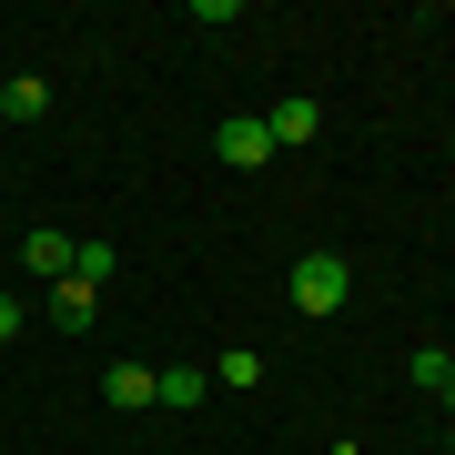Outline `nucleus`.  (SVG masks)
<instances>
[{
  "instance_id": "nucleus-1",
  "label": "nucleus",
  "mask_w": 455,
  "mask_h": 455,
  "mask_svg": "<svg viewBox=\"0 0 455 455\" xmlns=\"http://www.w3.org/2000/svg\"><path fill=\"white\" fill-rule=\"evenodd\" d=\"M344 293H355V274H344L334 253H304V263H293V314L324 324V314H344Z\"/></svg>"
},
{
  "instance_id": "nucleus-2",
  "label": "nucleus",
  "mask_w": 455,
  "mask_h": 455,
  "mask_svg": "<svg viewBox=\"0 0 455 455\" xmlns=\"http://www.w3.org/2000/svg\"><path fill=\"white\" fill-rule=\"evenodd\" d=\"M212 152H223L233 172H263V163H274V132H263V112H233L223 132H212Z\"/></svg>"
},
{
  "instance_id": "nucleus-3",
  "label": "nucleus",
  "mask_w": 455,
  "mask_h": 455,
  "mask_svg": "<svg viewBox=\"0 0 455 455\" xmlns=\"http://www.w3.org/2000/svg\"><path fill=\"white\" fill-rule=\"evenodd\" d=\"M263 132H274V152H304L314 132H324V112H314V101L293 92V101H274V112H263Z\"/></svg>"
},
{
  "instance_id": "nucleus-4",
  "label": "nucleus",
  "mask_w": 455,
  "mask_h": 455,
  "mask_svg": "<svg viewBox=\"0 0 455 455\" xmlns=\"http://www.w3.org/2000/svg\"><path fill=\"white\" fill-rule=\"evenodd\" d=\"M92 314H101V293L71 274V283H51V324H71V334H92Z\"/></svg>"
},
{
  "instance_id": "nucleus-5",
  "label": "nucleus",
  "mask_w": 455,
  "mask_h": 455,
  "mask_svg": "<svg viewBox=\"0 0 455 455\" xmlns=\"http://www.w3.org/2000/svg\"><path fill=\"white\" fill-rule=\"evenodd\" d=\"M101 405L142 415V405H152V364H112V374H101Z\"/></svg>"
},
{
  "instance_id": "nucleus-6",
  "label": "nucleus",
  "mask_w": 455,
  "mask_h": 455,
  "mask_svg": "<svg viewBox=\"0 0 455 455\" xmlns=\"http://www.w3.org/2000/svg\"><path fill=\"white\" fill-rule=\"evenodd\" d=\"M203 395H212L203 364H163V374H152V405H203Z\"/></svg>"
},
{
  "instance_id": "nucleus-7",
  "label": "nucleus",
  "mask_w": 455,
  "mask_h": 455,
  "mask_svg": "<svg viewBox=\"0 0 455 455\" xmlns=\"http://www.w3.org/2000/svg\"><path fill=\"white\" fill-rule=\"evenodd\" d=\"M20 263H31V274H51V283H71V233H31V243H20Z\"/></svg>"
},
{
  "instance_id": "nucleus-8",
  "label": "nucleus",
  "mask_w": 455,
  "mask_h": 455,
  "mask_svg": "<svg viewBox=\"0 0 455 455\" xmlns=\"http://www.w3.org/2000/svg\"><path fill=\"white\" fill-rule=\"evenodd\" d=\"M212 385L253 395V385H263V355H253V344H233V355H212Z\"/></svg>"
},
{
  "instance_id": "nucleus-9",
  "label": "nucleus",
  "mask_w": 455,
  "mask_h": 455,
  "mask_svg": "<svg viewBox=\"0 0 455 455\" xmlns=\"http://www.w3.org/2000/svg\"><path fill=\"white\" fill-rule=\"evenodd\" d=\"M0 112H11V122H41V112H51V82H31V71H20V82L0 92Z\"/></svg>"
},
{
  "instance_id": "nucleus-10",
  "label": "nucleus",
  "mask_w": 455,
  "mask_h": 455,
  "mask_svg": "<svg viewBox=\"0 0 455 455\" xmlns=\"http://www.w3.org/2000/svg\"><path fill=\"white\" fill-rule=\"evenodd\" d=\"M71 274H82V283L101 293V274H112V243H71Z\"/></svg>"
},
{
  "instance_id": "nucleus-11",
  "label": "nucleus",
  "mask_w": 455,
  "mask_h": 455,
  "mask_svg": "<svg viewBox=\"0 0 455 455\" xmlns=\"http://www.w3.org/2000/svg\"><path fill=\"white\" fill-rule=\"evenodd\" d=\"M20 334V304H11V293H0V344H11Z\"/></svg>"
},
{
  "instance_id": "nucleus-12",
  "label": "nucleus",
  "mask_w": 455,
  "mask_h": 455,
  "mask_svg": "<svg viewBox=\"0 0 455 455\" xmlns=\"http://www.w3.org/2000/svg\"><path fill=\"white\" fill-rule=\"evenodd\" d=\"M435 395H445V415H455V374H445V385H435Z\"/></svg>"
},
{
  "instance_id": "nucleus-13",
  "label": "nucleus",
  "mask_w": 455,
  "mask_h": 455,
  "mask_svg": "<svg viewBox=\"0 0 455 455\" xmlns=\"http://www.w3.org/2000/svg\"><path fill=\"white\" fill-rule=\"evenodd\" d=\"M445 455H455V445H445Z\"/></svg>"
}]
</instances>
